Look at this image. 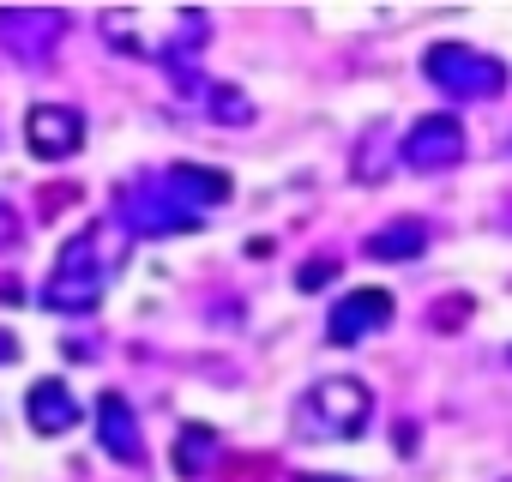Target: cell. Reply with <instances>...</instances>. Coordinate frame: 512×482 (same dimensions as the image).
Wrapping results in <instances>:
<instances>
[{
  "label": "cell",
  "mask_w": 512,
  "mask_h": 482,
  "mask_svg": "<svg viewBox=\"0 0 512 482\" xmlns=\"http://www.w3.org/2000/svg\"><path fill=\"white\" fill-rule=\"evenodd\" d=\"M458 157H464V127H458L452 115H428V121H416L410 139H404V163H416V169H446V163H458Z\"/></svg>",
  "instance_id": "obj_4"
},
{
  "label": "cell",
  "mask_w": 512,
  "mask_h": 482,
  "mask_svg": "<svg viewBox=\"0 0 512 482\" xmlns=\"http://www.w3.org/2000/svg\"><path fill=\"white\" fill-rule=\"evenodd\" d=\"M25 410H31L37 434H61V428H73V422H79V404H73L67 380H37V386H31V398H25Z\"/></svg>",
  "instance_id": "obj_6"
},
{
  "label": "cell",
  "mask_w": 512,
  "mask_h": 482,
  "mask_svg": "<svg viewBox=\"0 0 512 482\" xmlns=\"http://www.w3.org/2000/svg\"><path fill=\"white\" fill-rule=\"evenodd\" d=\"M422 241V223H392L386 235H368V260H416Z\"/></svg>",
  "instance_id": "obj_8"
},
{
  "label": "cell",
  "mask_w": 512,
  "mask_h": 482,
  "mask_svg": "<svg viewBox=\"0 0 512 482\" xmlns=\"http://www.w3.org/2000/svg\"><path fill=\"white\" fill-rule=\"evenodd\" d=\"M13 241H19V211L0 199V248H13Z\"/></svg>",
  "instance_id": "obj_9"
},
{
  "label": "cell",
  "mask_w": 512,
  "mask_h": 482,
  "mask_svg": "<svg viewBox=\"0 0 512 482\" xmlns=\"http://www.w3.org/2000/svg\"><path fill=\"white\" fill-rule=\"evenodd\" d=\"M326 278H332V260H314V266H302V278H296V284H302V290H320Z\"/></svg>",
  "instance_id": "obj_10"
},
{
  "label": "cell",
  "mask_w": 512,
  "mask_h": 482,
  "mask_svg": "<svg viewBox=\"0 0 512 482\" xmlns=\"http://www.w3.org/2000/svg\"><path fill=\"white\" fill-rule=\"evenodd\" d=\"M25 145H31L43 163H61V157H73V151L85 145V121H79V109L37 103V109L25 115Z\"/></svg>",
  "instance_id": "obj_3"
},
{
  "label": "cell",
  "mask_w": 512,
  "mask_h": 482,
  "mask_svg": "<svg viewBox=\"0 0 512 482\" xmlns=\"http://www.w3.org/2000/svg\"><path fill=\"white\" fill-rule=\"evenodd\" d=\"M392 320V296L386 290H350L338 308H332V344H356L368 332H380Z\"/></svg>",
  "instance_id": "obj_5"
},
{
  "label": "cell",
  "mask_w": 512,
  "mask_h": 482,
  "mask_svg": "<svg viewBox=\"0 0 512 482\" xmlns=\"http://www.w3.org/2000/svg\"><path fill=\"white\" fill-rule=\"evenodd\" d=\"M13 356H19V344H13L7 332H0V362H13Z\"/></svg>",
  "instance_id": "obj_12"
},
{
  "label": "cell",
  "mask_w": 512,
  "mask_h": 482,
  "mask_svg": "<svg viewBox=\"0 0 512 482\" xmlns=\"http://www.w3.org/2000/svg\"><path fill=\"white\" fill-rule=\"evenodd\" d=\"M368 410H374L368 386H356V380H320V386L302 398L296 428H302L308 440H314V434H326V440H350V434L368 422Z\"/></svg>",
  "instance_id": "obj_1"
},
{
  "label": "cell",
  "mask_w": 512,
  "mask_h": 482,
  "mask_svg": "<svg viewBox=\"0 0 512 482\" xmlns=\"http://www.w3.org/2000/svg\"><path fill=\"white\" fill-rule=\"evenodd\" d=\"M428 79L440 85V91H452V97H494L500 91V61H488V55H476V49H464V43H440L434 55H428Z\"/></svg>",
  "instance_id": "obj_2"
},
{
  "label": "cell",
  "mask_w": 512,
  "mask_h": 482,
  "mask_svg": "<svg viewBox=\"0 0 512 482\" xmlns=\"http://www.w3.org/2000/svg\"><path fill=\"white\" fill-rule=\"evenodd\" d=\"M97 416H103V446H109L121 464H139V458H145V440H139V428H133V410L121 404V392H109V398L97 404Z\"/></svg>",
  "instance_id": "obj_7"
},
{
  "label": "cell",
  "mask_w": 512,
  "mask_h": 482,
  "mask_svg": "<svg viewBox=\"0 0 512 482\" xmlns=\"http://www.w3.org/2000/svg\"><path fill=\"white\" fill-rule=\"evenodd\" d=\"M211 109H217V115H229V121H247V103H241V97H229V91H223Z\"/></svg>",
  "instance_id": "obj_11"
}]
</instances>
